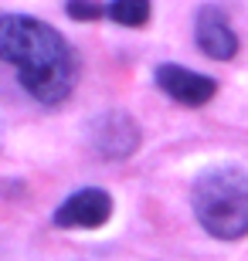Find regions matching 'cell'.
<instances>
[{"label":"cell","mask_w":248,"mask_h":261,"mask_svg":"<svg viewBox=\"0 0 248 261\" xmlns=\"http://www.w3.org/2000/svg\"><path fill=\"white\" fill-rule=\"evenodd\" d=\"M0 61L17 68V82L41 106H58L72 95L78 65L61 34L28 14L0 17Z\"/></svg>","instance_id":"cell-1"},{"label":"cell","mask_w":248,"mask_h":261,"mask_svg":"<svg viewBox=\"0 0 248 261\" xmlns=\"http://www.w3.org/2000/svg\"><path fill=\"white\" fill-rule=\"evenodd\" d=\"M191 203L211 238L238 241L248 234V173L238 166H214L197 176Z\"/></svg>","instance_id":"cell-2"},{"label":"cell","mask_w":248,"mask_h":261,"mask_svg":"<svg viewBox=\"0 0 248 261\" xmlns=\"http://www.w3.org/2000/svg\"><path fill=\"white\" fill-rule=\"evenodd\" d=\"M194 41L197 48L214 61H231L238 55V34L231 31L224 10L208 4V7L197 10V20H194Z\"/></svg>","instance_id":"cell-3"},{"label":"cell","mask_w":248,"mask_h":261,"mask_svg":"<svg viewBox=\"0 0 248 261\" xmlns=\"http://www.w3.org/2000/svg\"><path fill=\"white\" fill-rule=\"evenodd\" d=\"M92 146L105 160H126L140 146V129L126 112H105L92 122Z\"/></svg>","instance_id":"cell-4"},{"label":"cell","mask_w":248,"mask_h":261,"mask_svg":"<svg viewBox=\"0 0 248 261\" xmlns=\"http://www.w3.org/2000/svg\"><path fill=\"white\" fill-rule=\"evenodd\" d=\"M156 85L173 102H181L187 109H197L204 102H211L214 92H218V82L214 78L200 75V71H191V68H181V65H160L156 68Z\"/></svg>","instance_id":"cell-5"},{"label":"cell","mask_w":248,"mask_h":261,"mask_svg":"<svg viewBox=\"0 0 248 261\" xmlns=\"http://www.w3.org/2000/svg\"><path fill=\"white\" fill-rule=\"evenodd\" d=\"M112 214V197L105 190H78L72 194L61 207L55 211V224L58 227H102Z\"/></svg>","instance_id":"cell-6"},{"label":"cell","mask_w":248,"mask_h":261,"mask_svg":"<svg viewBox=\"0 0 248 261\" xmlns=\"http://www.w3.org/2000/svg\"><path fill=\"white\" fill-rule=\"evenodd\" d=\"M105 17L123 28H146L150 20V0H112L105 7Z\"/></svg>","instance_id":"cell-7"},{"label":"cell","mask_w":248,"mask_h":261,"mask_svg":"<svg viewBox=\"0 0 248 261\" xmlns=\"http://www.w3.org/2000/svg\"><path fill=\"white\" fill-rule=\"evenodd\" d=\"M65 14L72 20H99L105 14V7H102V4H96V0H68Z\"/></svg>","instance_id":"cell-8"}]
</instances>
